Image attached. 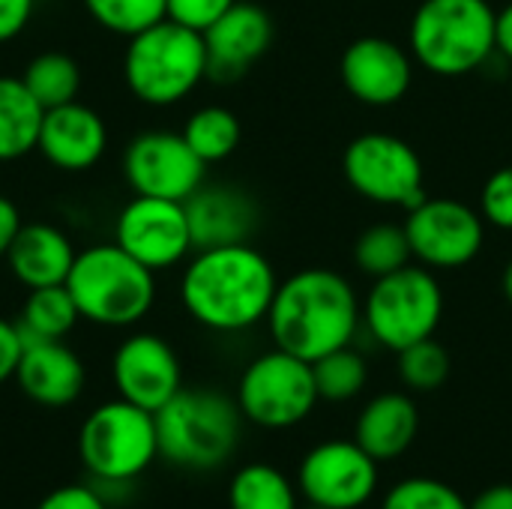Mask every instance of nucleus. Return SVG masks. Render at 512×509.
Segmentation results:
<instances>
[{
	"mask_svg": "<svg viewBox=\"0 0 512 509\" xmlns=\"http://www.w3.org/2000/svg\"><path fill=\"white\" fill-rule=\"evenodd\" d=\"M279 288L270 258L252 243L195 249L180 276V303L213 333H243L267 321Z\"/></svg>",
	"mask_w": 512,
	"mask_h": 509,
	"instance_id": "nucleus-1",
	"label": "nucleus"
},
{
	"mask_svg": "<svg viewBox=\"0 0 512 509\" xmlns=\"http://www.w3.org/2000/svg\"><path fill=\"white\" fill-rule=\"evenodd\" d=\"M360 321L363 303L354 285L330 267H306L279 282L267 312L273 345L309 363L351 345Z\"/></svg>",
	"mask_w": 512,
	"mask_h": 509,
	"instance_id": "nucleus-2",
	"label": "nucleus"
},
{
	"mask_svg": "<svg viewBox=\"0 0 512 509\" xmlns=\"http://www.w3.org/2000/svg\"><path fill=\"white\" fill-rule=\"evenodd\" d=\"M153 417H156L159 456L177 468L213 471L225 465L240 444V429H243L240 405L237 399L219 390L183 387Z\"/></svg>",
	"mask_w": 512,
	"mask_h": 509,
	"instance_id": "nucleus-3",
	"label": "nucleus"
},
{
	"mask_svg": "<svg viewBox=\"0 0 512 509\" xmlns=\"http://www.w3.org/2000/svg\"><path fill=\"white\" fill-rule=\"evenodd\" d=\"M495 15L489 0H423L411 18L408 51L432 75H471L495 54Z\"/></svg>",
	"mask_w": 512,
	"mask_h": 509,
	"instance_id": "nucleus-4",
	"label": "nucleus"
},
{
	"mask_svg": "<svg viewBox=\"0 0 512 509\" xmlns=\"http://www.w3.org/2000/svg\"><path fill=\"white\" fill-rule=\"evenodd\" d=\"M66 288L81 321L99 327H132L156 303V273L117 243H93L75 255Z\"/></svg>",
	"mask_w": 512,
	"mask_h": 509,
	"instance_id": "nucleus-5",
	"label": "nucleus"
},
{
	"mask_svg": "<svg viewBox=\"0 0 512 509\" xmlns=\"http://www.w3.org/2000/svg\"><path fill=\"white\" fill-rule=\"evenodd\" d=\"M123 78L141 105L168 108L183 102L207 78L204 33L162 18L159 24L129 36Z\"/></svg>",
	"mask_w": 512,
	"mask_h": 509,
	"instance_id": "nucleus-6",
	"label": "nucleus"
},
{
	"mask_svg": "<svg viewBox=\"0 0 512 509\" xmlns=\"http://www.w3.org/2000/svg\"><path fill=\"white\" fill-rule=\"evenodd\" d=\"M444 318V288L429 267L414 261L372 282L363 300V324L387 351H405L432 339Z\"/></svg>",
	"mask_w": 512,
	"mask_h": 509,
	"instance_id": "nucleus-7",
	"label": "nucleus"
},
{
	"mask_svg": "<svg viewBox=\"0 0 512 509\" xmlns=\"http://www.w3.org/2000/svg\"><path fill=\"white\" fill-rule=\"evenodd\" d=\"M81 465L102 483H129L159 456L156 417L126 399H114L87 414L78 432Z\"/></svg>",
	"mask_w": 512,
	"mask_h": 509,
	"instance_id": "nucleus-8",
	"label": "nucleus"
},
{
	"mask_svg": "<svg viewBox=\"0 0 512 509\" xmlns=\"http://www.w3.org/2000/svg\"><path fill=\"white\" fill-rule=\"evenodd\" d=\"M234 399L243 420L273 432L300 426L321 402L312 363L282 348L258 354L243 369Z\"/></svg>",
	"mask_w": 512,
	"mask_h": 509,
	"instance_id": "nucleus-9",
	"label": "nucleus"
},
{
	"mask_svg": "<svg viewBox=\"0 0 512 509\" xmlns=\"http://www.w3.org/2000/svg\"><path fill=\"white\" fill-rule=\"evenodd\" d=\"M342 171L360 198L381 207L411 210L426 198L420 153L390 132L357 135L342 153Z\"/></svg>",
	"mask_w": 512,
	"mask_h": 509,
	"instance_id": "nucleus-10",
	"label": "nucleus"
},
{
	"mask_svg": "<svg viewBox=\"0 0 512 509\" xmlns=\"http://www.w3.org/2000/svg\"><path fill=\"white\" fill-rule=\"evenodd\" d=\"M405 234L417 264L429 270H459L483 252L486 219L465 201L423 198L408 210Z\"/></svg>",
	"mask_w": 512,
	"mask_h": 509,
	"instance_id": "nucleus-11",
	"label": "nucleus"
},
{
	"mask_svg": "<svg viewBox=\"0 0 512 509\" xmlns=\"http://www.w3.org/2000/svg\"><path fill=\"white\" fill-rule=\"evenodd\" d=\"M378 465L357 441L315 444L297 471V489L306 504L327 509H360L378 492Z\"/></svg>",
	"mask_w": 512,
	"mask_h": 509,
	"instance_id": "nucleus-12",
	"label": "nucleus"
},
{
	"mask_svg": "<svg viewBox=\"0 0 512 509\" xmlns=\"http://www.w3.org/2000/svg\"><path fill=\"white\" fill-rule=\"evenodd\" d=\"M114 243L153 273L171 270L195 252L183 201L150 195H135L117 213Z\"/></svg>",
	"mask_w": 512,
	"mask_h": 509,
	"instance_id": "nucleus-13",
	"label": "nucleus"
},
{
	"mask_svg": "<svg viewBox=\"0 0 512 509\" xmlns=\"http://www.w3.org/2000/svg\"><path fill=\"white\" fill-rule=\"evenodd\" d=\"M123 174L135 195L186 201L204 183L207 165L186 144L183 132L150 129L129 141Z\"/></svg>",
	"mask_w": 512,
	"mask_h": 509,
	"instance_id": "nucleus-14",
	"label": "nucleus"
},
{
	"mask_svg": "<svg viewBox=\"0 0 512 509\" xmlns=\"http://www.w3.org/2000/svg\"><path fill=\"white\" fill-rule=\"evenodd\" d=\"M111 381L120 399L159 411L183 390V369L177 351L156 333H132L111 357Z\"/></svg>",
	"mask_w": 512,
	"mask_h": 509,
	"instance_id": "nucleus-15",
	"label": "nucleus"
},
{
	"mask_svg": "<svg viewBox=\"0 0 512 509\" xmlns=\"http://www.w3.org/2000/svg\"><path fill=\"white\" fill-rule=\"evenodd\" d=\"M339 75L360 105L390 108L402 102L414 84V57L387 36H360L345 48Z\"/></svg>",
	"mask_w": 512,
	"mask_h": 509,
	"instance_id": "nucleus-16",
	"label": "nucleus"
},
{
	"mask_svg": "<svg viewBox=\"0 0 512 509\" xmlns=\"http://www.w3.org/2000/svg\"><path fill=\"white\" fill-rule=\"evenodd\" d=\"M273 18L264 6L237 0L222 18L204 30L207 78L237 81L243 78L273 45Z\"/></svg>",
	"mask_w": 512,
	"mask_h": 509,
	"instance_id": "nucleus-17",
	"label": "nucleus"
},
{
	"mask_svg": "<svg viewBox=\"0 0 512 509\" xmlns=\"http://www.w3.org/2000/svg\"><path fill=\"white\" fill-rule=\"evenodd\" d=\"M36 150L60 171H87L108 150V126L99 111L75 99L45 111Z\"/></svg>",
	"mask_w": 512,
	"mask_h": 509,
	"instance_id": "nucleus-18",
	"label": "nucleus"
},
{
	"mask_svg": "<svg viewBox=\"0 0 512 509\" xmlns=\"http://www.w3.org/2000/svg\"><path fill=\"white\" fill-rule=\"evenodd\" d=\"M183 207L195 249L249 243L261 219L258 204L243 189L228 183H201Z\"/></svg>",
	"mask_w": 512,
	"mask_h": 509,
	"instance_id": "nucleus-19",
	"label": "nucleus"
},
{
	"mask_svg": "<svg viewBox=\"0 0 512 509\" xmlns=\"http://www.w3.org/2000/svg\"><path fill=\"white\" fill-rule=\"evenodd\" d=\"M21 393L42 408H66L84 393V363L63 339H42L24 345L15 369Z\"/></svg>",
	"mask_w": 512,
	"mask_h": 509,
	"instance_id": "nucleus-20",
	"label": "nucleus"
},
{
	"mask_svg": "<svg viewBox=\"0 0 512 509\" xmlns=\"http://www.w3.org/2000/svg\"><path fill=\"white\" fill-rule=\"evenodd\" d=\"M75 246L72 240L48 222H27L15 234L6 264L15 282H21L27 291L48 288V285H66V276L75 264Z\"/></svg>",
	"mask_w": 512,
	"mask_h": 509,
	"instance_id": "nucleus-21",
	"label": "nucleus"
},
{
	"mask_svg": "<svg viewBox=\"0 0 512 509\" xmlns=\"http://www.w3.org/2000/svg\"><path fill=\"white\" fill-rule=\"evenodd\" d=\"M420 432V411L408 393H381L357 417L354 441L375 459L393 462L411 450Z\"/></svg>",
	"mask_w": 512,
	"mask_h": 509,
	"instance_id": "nucleus-22",
	"label": "nucleus"
},
{
	"mask_svg": "<svg viewBox=\"0 0 512 509\" xmlns=\"http://www.w3.org/2000/svg\"><path fill=\"white\" fill-rule=\"evenodd\" d=\"M45 108L24 87L21 75H0V162L24 159L39 144Z\"/></svg>",
	"mask_w": 512,
	"mask_h": 509,
	"instance_id": "nucleus-23",
	"label": "nucleus"
},
{
	"mask_svg": "<svg viewBox=\"0 0 512 509\" xmlns=\"http://www.w3.org/2000/svg\"><path fill=\"white\" fill-rule=\"evenodd\" d=\"M81 321L78 306L66 285H48L33 288L15 318V327L21 333V342H42V339H66L75 324Z\"/></svg>",
	"mask_w": 512,
	"mask_h": 509,
	"instance_id": "nucleus-24",
	"label": "nucleus"
},
{
	"mask_svg": "<svg viewBox=\"0 0 512 509\" xmlns=\"http://www.w3.org/2000/svg\"><path fill=\"white\" fill-rule=\"evenodd\" d=\"M231 509H300L294 483L267 462L243 465L228 486Z\"/></svg>",
	"mask_w": 512,
	"mask_h": 509,
	"instance_id": "nucleus-25",
	"label": "nucleus"
},
{
	"mask_svg": "<svg viewBox=\"0 0 512 509\" xmlns=\"http://www.w3.org/2000/svg\"><path fill=\"white\" fill-rule=\"evenodd\" d=\"M183 138L204 165H213V162H225L228 156H234V150L240 147L243 129L231 108L204 105L186 117Z\"/></svg>",
	"mask_w": 512,
	"mask_h": 509,
	"instance_id": "nucleus-26",
	"label": "nucleus"
},
{
	"mask_svg": "<svg viewBox=\"0 0 512 509\" xmlns=\"http://www.w3.org/2000/svg\"><path fill=\"white\" fill-rule=\"evenodd\" d=\"M21 81L33 93V99L48 111V108L78 99L81 69H78L75 57H69L66 51H42L27 63Z\"/></svg>",
	"mask_w": 512,
	"mask_h": 509,
	"instance_id": "nucleus-27",
	"label": "nucleus"
},
{
	"mask_svg": "<svg viewBox=\"0 0 512 509\" xmlns=\"http://www.w3.org/2000/svg\"><path fill=\"white\" fill-rule=\"evenodd\" d=\"M411 261H414V255H411L405 225H393V222L369 225L354 243V264L369 279L390 276V273L408 267Z\"/></svg>",
	"mask_w": 512,
	"mask_h": 509,
	"instance_id": "nucleus-28",
	"label": "nucleus"
},
{
	"mask_svg": "<svg viewBox=\"0 0 512 509\" xmlns=\"http://www.w3.org/2000/svg\"><path fill=\"white\" fill-rule=\"evenodd\" d=\"M312 372H315L318 399L330 402V405L357 399L369 384V363L351 345H345L339 351H330L321 360H315Z\"/></svg>",
	"mask_w": 512,
	"mask_h": 509,
	"instance_id": "nucleus-29",
	"label": "nucleus"
},
{
	"mask_svg": "<svg viewBox=\"0 0 512 509\" xmlns=\"http://www.w3.org/2000/svg\"><path fill=\"white\" fill-rule=\"evenodd\" d=\"M87 15L114 36H135L168 18V0H81Z\"/></svg>",
	"mask_w": 512,
	"mask_h": 509,
	"instance_id": "nucleus-30",
	"label": "nucleus"
},
{
	"mask_svg": "<svg viewBox=\"0 0 512 509\" xmlns=\"http://www.w3.org/2000/svg\"><path fill=\"white\" fill-rule=\"evenodd\" d=\"M450 369H453L450 354L441 342H435V336L399 351V375L405 387L414 393H432L444 387L450 378Z\"/></svg>",
	"mask_w": 512,
	"mask_h": 509,
	"instance_id": "nucleus-31",
	"label": "nucleus"
},
{
	"mask_svg": "<svg viewBox=\"0 0 512 509\" xmlns=\"http://www.w3.org/2000/svg\"><path fill=\"white\" fill-rule=\"evenodd\" d=\"M381 509H471V504L435 477H408L384 495Z\"/></svg>",
	"mask_w": 512,
	"mask_h": 509,
	"instance_id": "nucleus-32",
	"label": "nucleus"
},
{
	"mask_svg": "<svg viewBox=\"0 0 512 509\" xmlns=\"http://www.w3.org/2000/svg\"><path fill=\"white\" fill-rule=\"evenodd\" d=\"M486 225L498 231H512V165L492 171L480 189V207Z\"/></svg>",
	"mask_w": 512,
	"mask_h": 509,
	"instance_id": "nucleus-33",
	"label": "nucleus"
},
{
	"mask_svg": "<svg viewBox=\"0 0 512 509\" xmlns=\"http://www.w3.org/2000/svg\"><path fill=\"white\" fill-rule=\"evenodd\" d=\"M237 0H168V18L204 33L216 18H222Z\"/></svg>",
	"mask_w": 512,
	"mask_h": 509,
	"instance_id": "nucleus-34",
	"label": "nucleus"
},
{
	"mask_svg": "<svg viewBox=\"0 0 512 509\" xmlns=\"http://www.w3.org/2000/svg\"><path fill=\"white\" fill-rule=\"evenodd\" d=\"M36 509H108L105 501L99 498L96 489L90 486H60L54 492H48Z\"/></svg>",
	"mask_w": 512,
	"mask_h": 509,
	"instance_id": "nucleus-35",
	"label": "nucleus"
},
{
	"mask_svg": "<svg viewBox=\"0 0 512 509\" xmlns=\"http://www.w3.org/2000/svg\"><path fill=\"white\" fill-rule=\"evenodd\" d=\"M36 0H0V45L18 39L30 18H33Z\"/></svg>",
	"mask_w": 512,
	"mask_h": 509,
	"instance_id": "nucleus-36",
	"label": "nucleus"
},
{
	"mask_svg": "<svg viewBox=\"0 0 512 509\" xmlns=\"http://www.w3.org/2000/svg\"><path fill=\"white\" fill-rule=\"evenodd\" d=\"M21 354H24V342H21V333H18L15 321L0 318V384L15 378Z\"/></svg>",
	"mask_w": 512,
	"mask_h": 509,
	"instance_id": "nucleus-37",
	"label": "nucleus"
},
{
	"mask_svg": "<svg viewBox=\"0 0 512 509\" xmlns=\"http://www.w3.org/2000/svg\"><path fill=\"white\" fill-rule=\"evenodd\" d=\"M21 225L24 222H21V213H18L15 201L0 195V258H6V252H9L15 234L21 231Z\"/></svg>",
	"mask_w": 512,
	"mask_h": 509,
	"instance_id": "nucleus-38",
	"label": "nucleus"
},
{
	"mask_svg": "<svg viewBox=\"0 0 512 509\" xmlns=\"http://www.w3.org/2000/svg\"><path fill=\"white\" fill-rule=\"evenodd\" d=\"M495 54L512 63V0L495 15Z\"/></svg>",
	"mask_w": 512,
	"mask_h": 509,
	"instance_id": "nucleus-39",
	"label": "nucleus"
},
{
	"mask_svg": "<svg viewBox=\"0 0 512 509\" xmlns=\"http://www.w3.org/2000/svg\"><path fill=\"white\" fill-rule=\"evenodd\" d=\"M471 509H512V483H501V486L483 489L471 501Z\"/></svg>",
	"mask_w": 512,
	"mask_h": 509,
	"instance_id": "nucleus-40",
	"label": "nucleus"
},
{
	"mask_svg": "<svg viewBox=\"0 0 512 509\" xmlns=\"http://www.w3.org/2000/svg\"><path fill=\"white\" fill-rule=\"evenodd\" d=\"M501 291L507 297V303H512V261L504 267V276H501Z\"/></svg>",
	"mask_w": 512,
	"mask_h": 509,
	"instance_id": "nucleus-41",
	"label": "nucleus"
},
{
	"mask_svg": "<svg viewBox=\"0 0 512 509\" xmlns=\"http://www.w3.org/2000/svg\"><path fill=\"white\" fill-rule=\"evenodd\" d=\"M300 509H327V507H318V504H306V507H300Z\"/></svg>",
	"mask_w": 512,
	"mask_h": 509,
	"instance_id": "nucleus-42",
	"label": "nucleus"
}]
</instances>
